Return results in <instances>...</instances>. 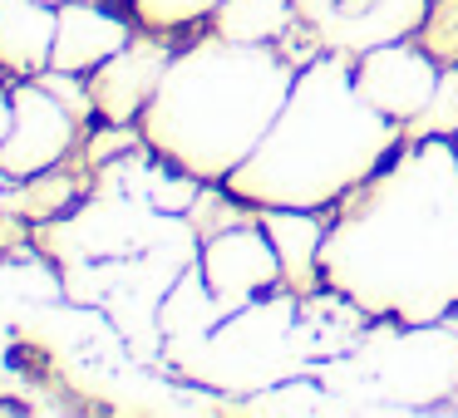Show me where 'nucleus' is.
<instances>
[{"label":"nucleus","instance_id":"nucleus-22","mask_svg":"<svg viewBox=\"0 0 458 418\" xmlns=\"http://www.w3.org/2000/svg\"><path fill=\"white\" fill-rule=\"evenodd\" d=\"M448 408H454V414H458V389H454V398H448Z\"/></svg>","mask_w":458,"mask_h":418},{"label":"nucleus","instance_id":"nucleus-5","mask_svg":"<svg viewBox=\"0 0 458 418\" xmlns=\"http://www.w3.org/2000/svg\"><path fill=\"white\" fill-rule=\"evenodd\" d=\"M198 271L227 310H242L271 290H286L281 286V256L261 227V212L212 231V237H198Z\"/></svg>","mask_w":458,"mask_h":418},{"label":"nucleus","instance_id":"nucleus-3","mask_svg":"<svg viewBox=\"0 0 458 418\" xmlns=\"http://www.w3.org/2000/svg\"><path fill=\"white\" fill-rule=\"evenodd\" d=\"M404 143V129L355 89V60L320 50L301 64L291 99L267 138L227 178V192L247 207H310L326 212L369 178Z\"/></svg>","mask_w":458,"mask_h":418},{"label":"nucleus","instance_id":"nucleus-11","mask_svg":"<svg viewBox=\"0 0 458 418\" xmlns=\"http://www.w3.org/2000/svg\"><path fill=\"white\" fill-rule=\"evenodd\" d=\"M261 227H267L271 247L281 256V286L296 290V296H320L326 276H320V247H326V212L310 207H267L261 212Z\"/></svg>","mask_w":458,"mask_h":418},{"label":"nucleus","instance_id":"nucleus-6","mask_svg":"<svg viewBox=\"0 0 458 418\" xmlns=\"http://www.w3.org/2000/svg\"><path fill=\"white\" fill-rule=\"evenodd\" d=\"M11 104L15 123L5 148H0V182H21L60 168L80 143V113L55 99L40 79H11Z\"/></svg>","mask_w":458,"mask_h":418},{"label":"nucleus","instance_id":"nucleus-16","mask_svg":"<svg viewBox=\"0 0 458 418\" xmlns=\"http://www.w3.org/2000/svg\"><path fill=\"white\" fill-rule=\"evenodd\" d=\"M404 138H458V64H444L438 94L419 119L404 123Z\"/></svg>","mask_w":458,"mask_h":418},{"label":"nucleus","instance_id":"nucleus-17","mask_svg":"<svg viewBox=\"0 0 458 418\" xmlns=\"http://www.w3.org/2000/svg\"><path fill=\"white\" fill-rule=\"evenodd\" d=\"M133 5V21L143 25V30H188V25H202L212 21V11H217L222 0H129Z\"/></svg>","mask_w":458,"mask_h":418},{"label":"nucleus","instance_id":"nucleus-4","mask_svg":"<svg viewBox=\"0 0 458 418\" xmlns=\"http://www.w3.org/2000/svg\"><path fill=\"white\" fill-rule=\"evenodd\" d=\"M340 369L365 379L355 394H379V408H448L458 389V325H404L379 315Z\"/></svg>","mask_w":458,"mask_h":418},{"label":"nucleus","instance_id":"nucleus-7","mask_svg":"<svg viewBox=\"0 0 458 418\" xmlns=\"http://www.w3.org/2000/svg\"><path fill=\"white\" fill-rule=\"evenodd\" d=\"M438 79H444V64L419 40H394L355 54V89L399 129L428 109V99L438 94Z\"/></svg>","mask_w":458,"mask_h":418},{"label":"nucleus","instance_id":"nucleus-23","mask_svg":"<svg viewBox=\"0 0 458 418\" xmlns=\"http://www.w3.org/2000/svg\"><path fill=\"white\" fill-rule=\"evenodd\" d=\"M0 217H5V207H0Z\"/></svg>","mask_w":458,"mask_h":418},{"label":"nucleus","instance_id":"nucleus-1","mask_svg":"<svg viewBox=\"0 0 458 418\" xmlns=\"http://www.w3.org/2000/svg\"><path fill=\"white\" fill-rule=\"evenodd\" d=\"M320 276L369 320L458 315V143L404 138L360 188L326 207Z\"/></svg>","mask_w":458,"mask_h":418},{"label":"nucleus","instance_id":"nucleus-14","mask_svg":"<svg viewBox=\"0 0 458 418\" xmlns=\"http://www.w3.org/2000/svg\"><path fill=\"white\" fill-rule=\"evenodd\" d=\"M0 207H5V217H21V222H60V217H70V212L80 207V182H74L64 168L35 172V178L5 182Z\"/></svg>","mask_w":458,"mask_h":418},{"label":"nucleus","instance_id":"nucleus-13","mask_svg":"<svg viewBox=\"0 0 458 418\" xmlns=\"http://www.w3.org/2000/svg\"><path fill=\"white\" fill-rule=\"evenodd\" d=\"M296 21V0H222L212 11V35L237 45H281Z\"/></svg>","mask_w":458,"mask_h":418},{"label":"nucleus","instance_id":"nucleus-20","mask_svg":"<svg viewBox=\"0 0 458 418\" xmlns=\"http://www.w3.org/2000/svg\"><path fill=\"white\" fill-rule=\"evenodd\" d=\"M335 11H340V0H296V15H301V25H306V30L326 25Z\"/></svg>","mask_w":458,"mask_h":418},{"label":"nucleus","instance_id":"nucleus-12","mask_svg":"<svg viewBox=\"0 0 458 418\" xmlns=\"http://www.w3.org/2000/svg\"><path fill=\"white\" fill-rule=\"evenodd\" d=\"M60 0H0V74L35 79L55 60Z\"/></svg>","mask_w":458,"mask_h":418},{"label":"nucleus","instance_id":"nucleus-2","mask_svg":"<svg viewBox=\"0 0 458 418\" xmlns=\"http://www.w3.org/2000/svg\"><path fill=\"white\" fill-rule=\"evenodd\" d=\"M316 54V35L306 45H291V35L281 45H237L222 35L188 40L139 119L148 153L198 182H227L267 138L301 64Z\"/></svg>","mask_w":458,"mask_h":418},{"label":"nucleus","instance_id":"nucleus-8","mask_svg":"<svg viewBox=\"0 0 458 418\" xmlns=\"http://www.w3.org/2000/svg\"><path fill=\"white\" fill-rule=\"evenodd\" d=\"M173 40L163 30H148V35H133L119 54L99 64L89 74V94H94V113L109 123H139L148 99L158 94L163 84V70L173 64Z\"/></svg>","mask_w":458,"mask_h":418},{"label":"nucleus","instance_id":"nucleus-18","mask_svg":"<svg viewBox=\"0 0 458 418\" xmlns=\"http://www.w3.org/2000/svg\"><path fill=\"white\" fill-rule=\"evenodd\" d=\"M139 148H148L139 123L99 119V123H94V133H89V143H84V158H89V168H114V163H129Z\"/></svg>","mask_w":458,"mask_h":418},{"label":"nucleus","instance_id":"nucleus-21","mask_svg":"<svg viewBox=\"0 0 458 418\" xmlns=\"http://www.w3.org/2000/svg\"><path fill=\"white\" fill-rule=\"evenodd\" d=\"M11 123H15V104H11V79L0 84V148L11 138Z\"/></svg>","mask_w":458,"mask_h":418},{"label":"nucleus","instance_id":"nucleus-15","mask_svg":"<svg viewBox=\"0 0 458 418\" xmlns=\"http://www.w3.org/2000/svg\"><path fill=\"white\" fill-rule=\"evenodd\" d=\"M251 414H326V408H335V398H330V384H316V379H276V384L257 389V394L247 398Z\"/></svg>","mask_w":458,"mask_h":418},{"label":"nucleus","instance_id":"nucleus-24","mask_svg":"<svg viewBox=\"0 0 458 418\" xmlns=\"http://www.w3.org/2000/svg\"><path fill=\"white\" fill-rule=\"evenodd\" d=\"M454 143H458V138H454Z\"/></svg>","mask_w":458,"mask_h":418},{"label":"nucleus","instance_id":"nucleus-10","mask_svg":"<svg viewBox=\"0 0 458 418\" xmlns=\"http://www.w3.org/2000/svg\"><path fill=\"white\" fill-rule=\"evenodd\" d=\"M133 40V21L109 11L104 0H60V25H55V70L94 74L109 54H119Z\"/></svg>","mask_w":458,"mask_h":418},{"label":"nucleus","instance_id":"nucleus-19","mask_svg":"<svg viewBox=\"0 0 458 418\" xmlns=\"http://www.w3.org/2000/svg\"><path fill=\"white\" fill-rule=\"evenodd\" d=\"M438 64H458V0H428V15L414 35Z\"/></svg>","mask_w":458,"mask_h":418},{"label":"nucleus","instance_id":"nucleus-9","mask_svg":"<svg viewBox=\"0 0 458 418\" xmlns=\"http://www.w3.org/2000/svg\"><path fill=\"white\" fill-rule=\"evenodd\" d=\"M428 15V0H340V11L326 25H316L320 50L335 54H365L375 45L414 40Z\"/></svg>","mask_w":458,"mask_h":418}]
</instances>
